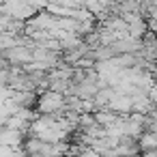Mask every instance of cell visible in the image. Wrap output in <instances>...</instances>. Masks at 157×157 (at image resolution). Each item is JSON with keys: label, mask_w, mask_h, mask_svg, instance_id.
<instances>
[{"label": "cell", "mask_w": 157, "mask_h": 157, "mask_svg": "<svg viewBox=\"0 0 157 157\" xmlns=\"http://www.w3.org/2000/svg\"><path fill=\"white\" fill-rule=\"evenodd\" d=\"M63 105H65V101H63V97H60L56 90H48V93L41 95V99H39V110H41L45 116H52V112L63 110Z\"/></svg>", "instance_id": "6da1fadb"}]
</instances>
